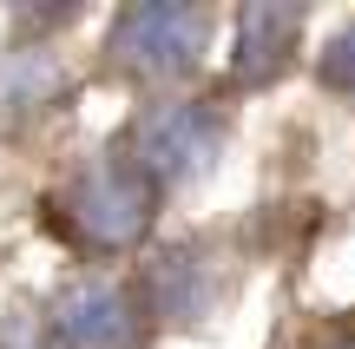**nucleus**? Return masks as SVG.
Returning <instances> with one entry per match:
<instances>
[{
	"label": "nucleus",
	"mask_w": 355,
	"mask_h": 349,
	"mask_svg": "<svg viewBox=\"0 0 355 349\" xmlns=\"http://www.w3.org/2000/svg\"><path fill=\"white\" fill-rule=\"evenodd\" d=\"M204 40H211V13L204 7H184V0H132L125 13L112 20V53L119 66L145 79H171V73H191L204 60Z\"/></svg>",
	"instance_id": "obj_1"
},
{
	"label": "nucleus",
	"mask_w": 355,
	"mask_h": 349,
	"mask_svg": "<svg viewBox=\"0 0 355 349\" xmlns=\"http://www.w3.org/2000/svg\"><path fill=\"white\" fill-rule=\"evenodd\" d=\"M66 211H73V231L86 237V244L132 250L145 237V224H152V178H145L139 165H125V158H105V165H92L86 178L73 185Z\"/></svg>",
	"instance_id": "obj_2"
},
{
	"label": "nucleus",
	"mask_w": 355,
	"mask_h": 349,
	"mask_svg": "<svg viewBox=\"0 0 355 349\" xmlns=\"http://www.w3.org/2000/svg\"><path fill=\"white\" fill-rule=\"evenodd\" d=\"M53 330L66 349H145V310L119 277L86 271L66 277L53 297Z\"/></svg>",
	"instance_id": "obj_3"
},
{
	"label": "nucleus",
	"mask_w": 355,
	"mask_h": 349,
	"mask_svg": "<svg viewBox=\"0 0 355 349\" xmlns=\"http://www.w3.org/2000/svg\"><path fill=\"white\" fill-rule=\"evenodd\" d=\"M132 145H139L145 178H198V171H211L217 145H224V126L198 99H165V105H152L139 119Z\"/></svg>",
	"instance_id": "obj_4"
},
{
	"label": "nucleus",
	"mask_w": 355,
	"mask_h": 349,
	"mask_svg": "<svg viewBox=\"0 0 355 349\" xmlns=\"http://www.w3.org/2000/svg\"><path fill=\"white\" fill-rule=\"evenodd\" d=\"M296 40H303V7H283V0H250L237 20V79L263 86L290 66Z\"/></svg>",
	"instance_id": "obj_5"
},
{
	"label": "nucleus",
	"mask_w": 355,
	"mask_h": 349,
	"mask_svg": "<svg viewBox=\"0 0 355 349\" xmlns=\"http://www.w3.org/2000/svg\"><path fill=\"white\" fill-rule=\"evenodd\" d=\"M66 86V66L46 46H7L0 53V112H26V105H46Z\"/></svg>",
	"instance_id": "obj_6"
},
{
	"label": "nucleus",
	"mask_w": 355,
	"mask_h": 349,
	"mask_svg": "<svg viewBox=\"0 0 355 349\" xmlns=\"http://www.w3.org/2000/svg\"><path fill=\"white\" fill-rule=\"evenodd\" d=\"M0 349H53L46 316H33V303H13V310L0 316Z\"/></svg>",
	"instance_id": "obj_7"
},
{
	"label": "nucleus",
	"mask_w": 355,
	"mask_h": 349,
	"mask_svg": "<svg viewBox=\"0 0 355 349\" xmlns=\"http://www.w3.org/2000/svg\"><path fill=\"white\" fill-rule=\"evenodd\" d=\"M322 79H329V86H355V26H343V33L329 40V53H322Z\"/></svg>",
	"instance_id": "obj_8"
},
{
	"label": "nucleus",
	"mask_w": 355,
	"mask_h": 349,
	"mask_svg": "<svg viewBox=\"0 0 355 349\" xmlns=\"http://www.w3.org/2000/svg\"><path fill=\"white\" fill-rule=\"evenodd\" d=\"M329 349H355V337H343V343H329Z\"/></svg>",
	"instance_id": "obj_9"
}]
</instances>
